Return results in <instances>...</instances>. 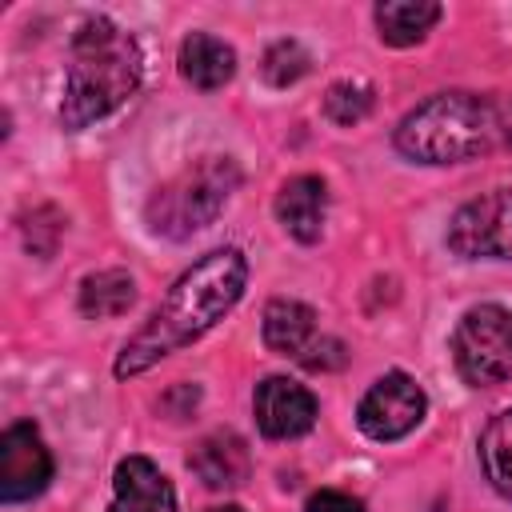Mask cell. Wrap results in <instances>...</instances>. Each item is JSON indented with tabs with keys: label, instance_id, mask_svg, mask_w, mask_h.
<instances>
[{
	"label": "cell",
	"instance_id": "obj_1",
	"mask_svg": "<svg viewBox=\"0 0 512 512\" xmlns=\"http://www.w3.org/2000/svg\"><path fill=\"white\" fill-rule=\"evenodd\" d=\"M248 284V260L240 248H216L200 256L160 300V308L144 320V328L120 348L112 372L120 380L148 372L168 352L200 340L216 320L232 312V304L244 296Z\"/></svg>",
	"mask_w": 512,
	"mask_h": 512
},
{
	"label": "cell",
	"instance_id": "obj_6",
	"mask_svg": "<svg viewBox=\"0 0 512 512\" xmlns=\"http://www.w3.org/2000/svg\"><path fill=\"white\" fill-rule=\"evenodd\" d=\"M448 248L464 260H512V188L484 192L456 208Z\"/></svg>",
	"mask_w": 512,
	"mask_h": 512
},
{
	"label": "cell",
	"instance_id": "obj_9",
	"mask_svg": "<svg viewBox=\"0 0 512 512\" xmlns=\"http://www.w3.org/2000/svg\"><path fill=\"white\" fill-rule=\"evenodd\" d=\"M252 408H256V424L268 440H296L316 424V396L288 376L260 380Z\"/></svg>",
	"mask_w": 512,
	"mask_h": 512
},
{
	"label": "cell",
	"instance_id": "obj_22",
	"mask_svg": "<svg viewBox=\"0 0 512 512\" xmlns=\"http://www.w3.org/2000/svg\"><path fill=\"white\" fill-rule=\"evenodd\" d=\"M208 512H244V508H236V504H224V508H208Z\"/></svg>",
	"mask_w": 512,
	"mask_h": 512
},
{
	"label": "cell",
	"instance_id": "obj_18",
	"mask_svg": "<svg viewBox=\"0 0 512 512\" xmlns=\"http://www.w3.org/2000/svg\"><path fill=\"white\" fill-rule=\"evenodd\" d=\"M308 68H312V56H308V48H304L300 40H276V44L264 52V60H260V72H264V80H268L272 88L296 84Z\"/></svg>",
	"mask_w": 512,
	"mask_h": 512
},
{
	"label": "cell",
	"instance_id": "obj_7",
	"mask_svg": "<svg viewBox=\"0 0 512 512\" xmlns=\"http://www.w3.org/2000/svg\"><path fill=\"white\" fill-rule=\"evenodd\" d=\"M424 408H428L424 388L408 372H388L364 392V400L356 408V424L368 440L388 444V440L408 436L424 420Z\"/></svg>",
	"mask_w": 512,
	"mask_h": 512
},
{
	"label": "cell",
	"instance_id": "obj_21",
	"mask_svg": "<svg viewBox=\"0 0 512 512\" xmlns=\"http://www.w3.org/2000/svg\"><path fill=\"white\" fill-rule=\"evenodd\" d=\"M304 512H364V504L356 496L340 492V488H320V492L308 496Z\"/></svg>",
	"mask_w": 512,
	"mask_h": 512
},
{
	"label": "cell",
	"instance_id": "obj_20",
	"mask_svg": "<svg viewBox=\"0 0 512 512\" xmlns=\"http://www.w3.org/2000/svg\"><path fill=\"white\" fill-rule=\"evenodd\" d=\"M300 360H304L312 372H328V368H340V364L348 360V352H344V344H340V340H332V336H328V340H312V348H308Z\"/></svg>",
	"mask_w": 512,
	"mask_h": 512
},
{
	"label": "cell",
	"instance_id": "obj_15",
	"mask_svg": "<svg viewBox=\"0 0 512 512\" xmlns=\"http://www.w3.org/2000/svg\"><path fill=\"white\" fill-rule=\"evenodd\" d=\"M436 20H440V4H432V0H388V4H376L380 40H388L396 48L424 40V32Z\"/></svg>",
	"mask_w": 512,
	"mask_h": 512
},
{
	"label": "cell",
	"instance_id": "obj_8",
	"mask_svg": "<svg viewBox=\"0 0 512 512\" xmlns=\"http://www.w3.org/2000/svg\"><path fill=\"white\" fill-rule=\"evenodd\" d=\"M52 480V452L40 440L36 424L20 420L4 428L0 436V500H32L48 488Z\"/></svg>",
	"mask_w": 512,
	"mask_h": 512
},
{
	"label": "cell",
	"instance_id": "obj_14",
	"mask_svg": "<svg viewBox=\"0 0 512 512\" xmlns=\"http://www.w3.org/2000/svg\"><path fill=\"white\" fill-rule=\"evenodd\" d=\"M316 340V312L300 300H272L264 308V344L280 356H304Z\"/></svg>",
	"mask_w": 512,
	"mask_h": 512
},
{
	"label": "cell",
	"instance_id": "obj_10",
	"mask_svg": "<svg viewBox=\"0 0 512 512\" xmlns=\"http://www.w3.org/2000/svg\"><path fill=\"white\" fill-rule=\"evenodd\" d=\"M112 504L108 512H176V496L168 476L148 456H124L112 476Z\"/></svg>",
	"mask_w": 512,
	"mask_h": 512
},
{
	"label": "cell",
	"instance_id": "obj_17",
	"mask_svg": "<svg viewBox=\"0 0 512 512\" xmlns=\"http://www.w3.org/2000/svg\"><path fill=\"white\" fill-rule=\"evenodd\" d=\"M480 464L488 484L512 500V408H504L500 416L488 420L484 436H480Z\"/></svg>",
	"mask_w": 512,
	"mask_h": 512
},
{
	"label": "cell",
	"instance_id": "obj_2",
	"mask_svg": "<svg viewBox=\"0 0 512 512\" xmlns=\"http://www.w3.org/2000/svg\"><path fill=\"white\" fill-rule=\"evenodd\" d=\"M140 76H144V56L132 32H124L108 16L84 20L68 48L60 124L76 132L116 112L140 88Z\"/></svg>",
	"mask_w": 512,
	"mask_h": 512
},
{
	"label": "cell",
	"instance_id": "obj_12",
	"mask_svg": "<svg viewBox=\"0 0 512 512\" xmlns=\"http://www.w3.org/2000/svg\"><path fill=\"white\" fill-rule=\"evenodd\" d=\"M276 216L288 236L300 244H316L328 220V188L320 176H292L276 196Z\"/></svg>",
	"mask_w": 512,
	"mask_h": 512
},
{
	"label": "cell",
	"instance_id": "obj_19",
	"mask_svg": "<svg viewBox=\"0 0 512 512\" xmlns=\"http://www.w3.org/2000/svg\"><path fill=\"white\" fill-rule=\"evenodd\" d=\"M368 112H372V88L360 84V80H336L324 96V116L340 128L360 124Z\"/></svg>",
	"mask_w": 512,
	"mask_h": 512
},
{
	"label": "cell",
	"instance_id": "obj_11",
	"mask_svg": "<svg viewBox=\"0 0 512 512\" xmlns=\"http://www.w3.org/2000/svg\"><path fill=\"white\" fill-rule=\"evenodd\" d=\"M188 468L196 472V480L212 492L220 488H240L248 480V444L236 432H208L204 440H196V448L188 452Z\"/></svg>",
	"mask_w": 512,
	"mask_h": 512
},
{
	"label": "cell",
	"instance_id": "obj_13",
	"mask_svg": "<svg viewBox=\"0 0 512 512\" xmlns=\"http://www.w3.org/2000/svg\"><path fill=\"white\" fill-rule=\"evenodd\" d=\"M180 72L192 88L216 92L236 76V52H232V44H224L212 32H192L180 44Z\"/></svg>",
	"mask_w": 512,
	"mask_h": 512
},
{
	"label": "cell",
	"instance_id": "obj_16",
	"mask_svg": "<svg viewBox=\"0 0 512 512\" xmlns=\"http://www.w3.org/2000/svg\"><path fill=\"white\" fill-rule=\"evenodd\" d=\"M136 300V280L120 268H104L84 276L80 284V312L92 320H108V316H124Z\"/></svg>",
	"mask_w": 512,
	"mask_h": 512
},
{
	"label": "cell",
	"instance_id": "obj_4",
	"mask_svg": "<svg viewBox=\"0 0 512 512\" xmlns=\"http://www.w3.org/2000/svg\"><path fill=\"white\" fill-rule=\"evenodd\" d=\"M236 188H240V168L232 156H200L148 196L144 216L156 236L188 240L192 232L208 228L220 216V208Z\"/></svg>",
	"mask_w": 512,
	"mask_h": 512
},
{
	"label": "cell",
	"instance_id": "obj_5",
	"mask_svg": "<svg viewBox=\"0 0 512 512\" xmlns=\"http://www.w3.org/2000/svg\"><path fill=\"white\" fill-rule=\"evenodd\" d=\"M452 360H456V372L476 388H492L508 380L512 376V312L504 304L468 308L452 332Z\"/></svg>",
	"mask_w": 512,
	"mask_h": 512
},
{
	"label": "cell",
	"instance_id": "obj_3",
	"mask_svg": "<svg viewBox=\"0 0 512 512\" xmlns=\"http://www.w3.org/2000/svg\"><path fill=\"white\" fill-rule=\"evenodd\" d=\"M508 140V120L496 100L476 92H440L416 104L400 128L396 148L420 164H460Z\"/></svg>",
	"mask_w": 512,
	"mask_h": 512
}]
</instances>
